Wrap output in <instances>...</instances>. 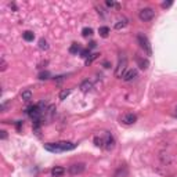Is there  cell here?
Returning <instances> with one entry per match:
<instances>
[{"instance_id":"6da1fadb","label":"cell","mask_w":177,"mask_h":177,"mask_svg":"<svg viewBox=\"0 0 177 177\" xmlns=\"http://www.w3.org/2000/svg\"><path fill=\"white\" fill-rule=\"evenodd\" d=\"M76 148V144L72 141H58V143H47L44 144V150L48 152H64V151H72Z\"/></svg>"},{"instance_id":"7a4b0ae2","label":"cell","mask_w":177,"mask_h":177,"mask_svg":"<svg viewBox=\"0 0 177 177\" xmlns=\"http://www.w3.org/2000/svg\"><path fill=\"white\" fill-rule=\"evenodd\" d=\"M137 40H138L140 47L145 51V54L151 55L152 54V48H151V43H150V40H148V37L145 36V35H143V33H138L137 35Z\"/></svg>"},{"instance_id":"3957f363","label":"cell","mask_w":177,"mask_h":177,"mask_svg":"<svg viewBox=\"0 0 177 177\" xmlns=\"http://www.w3.org/2000/svg\"><path fill=\"white\" fill-rule=\"evenodd\" d=\"M155 17V11L151 8V7H145V8L140 10V13H138V18L141 21H151L152 18Z\"/></svg>"},{"instance_id":"277c9868","label":"cell","mask_w":177,"mask_h":177,"mask_svg":"<svg viewBox=\"0 0 177 177\" xmlns=\"http://www.w3.org/2000/svg\"><path fill=\"white\" fill-rule=\"evenodd\" d=\"M102 138H104V148L105 150H113V147H115V138H113L112 134L105 131Z\"/></svg>"},{"instance_id":"5b68a950","label":"cell","mask_w":177,"mask_h":177,"mask_svg":"<svg viewBox=\"0 0 177 177\" xmlns=\"http://www.w3.org/2000/svg\"><path fill=\"white\" fill-rule=\"evenodd\" d=\"M85 169H86L85 163H74V165L69 166L68 172L71 176H76V174H80V173L85 172Z\"/></svg>"},{"instance_id":"8992f818","label":"cell","mask_w":177,"mask_h":177,"mask_svg":"<svg viewBox=\"0 0 177 177\" xmlns=\"http://www.w3.org/2000/svg\"><path fill=\"white\" fill-rule=\"evenodd\" d=\"M136 120H137V116L134 115V113H131V112H127V113H124V115L120 116V122H122L123 124H126V126L133 124Z\"/></svg>"},{"instance_id":"52a82bcc","label":"cell","mask_w":177,"mask_h":177,"mask_svg":"<svg viewBox=\"0 0 177 177\" xmlns=\"http://www.w3.org/2000/svg\"><path fill=\"white\" fill-rule=\"evenodd\" d=\"M136 78H137V69H134V68H130V69H127V71H124L122 75V79L124 82H130Z\"/></svg>"},{"instance_id":"ba28073f","label":"cell","mask_w":177,"mask_h":177,"mask_svg":"<svg viewBox=\"0 0 177 177\" xmlns=\"http://www.w3.org/2000/svg\"><path fill=\"white\" fill-rule=\"evenodd\" d=\"M126 64H127V61H126V58H120L119 60V64H118V68H116V71H115V75L116 76H122L123 75V71L126 69Z\"/></svg>"},{"instance_id":"9c48e42d","label":"cell","mask_w":177,"mask_h":177,"mask_svg":"<svg viewBox=\"0 0 177 177\" xmlns=\"http://www.w3.org/2000/svg\"><path fill=\"white\" fill-rule=\"evenodd\" d=\"M138 67H140L141 69H148V67H150V61L147 60V58H141V57H137L136 58Z\"/></svg>"},{"instance_id":"30bf717a","label":"cell","mask_w":177,"mask_h":177,"mask_svg":"<svg viewBox=\"0 0 177 177\" xmlns=\"http://www.w3.org/2000/svg\"><path fill=\"white\" fill-rule=\"evenodd\" d=\"M65 173V169L61 168V166H55V168L51 169V174H53L54 177H62Z\"/></svg>"},{"instance_id":"8fae6325","label":"cell","mask_w":177,"mask_h":177,"mask_svg":"<svg viewBox=\"0 0 177 177\" xmlns=\"http://www.w3.org/2000/svg\"><path fill=\"white\" fill-rule=\"evenodd\" d=\"M93 89V83L90 82V80H83L82 83H80V90L83 93H87V91H90V90Z\"/></svg>"},{"instance_id":"7c38bea8","label":"cell","mask_w":177,"mask_h":177,"mask_svg":"<svg viewBox=\"0 0 177 177\" xmlns=\"http://www.w3.org/2000/svg\"><path fill=\"white\" fill-rule=\"evenodd\" d=\"M21 97H22V100L25 102L30 101V100H32V91H30V90H24V91L21 93Z\"/></svg>"},{"instance_id":"4fadbf2b","label":"cell","mask_w":177,"mask_h":177,"mask_svg":"<svg viewBox=\"0 0 177 177\" xmlns=\"http://www.w3.org/2000/svg\"><path fill=\"white\" fill-rule=\"evenodd\" d=\"M126 25H127V19H126V18H122V19L118 21V22L115 24V26H113V28H115L116 30H120V29H123V28L126 26Z\"/></svg>"},{"instance_id":"5bb4252c","label":"cell","mask_w":177,"mask_h":177,"mask_svg":"<svg viewBox=\"0 0 177 177\" xmlns=\"http://www.w3.org/2000/svg\"><path fill=\"white\" fill-rule=\"evenodd\" d=\"M22 37H24V40H26V41H32L35 39V33L30 32V30H26V32L22 33Z\"/></svg>"},{"instance_id":"9a60e30c","label":"cell","mask_w":177,"mask_h":177,"mask_svg":"<svg viewBox=\"0 0 177 177\" xmlns=\"http://www.w3.org/2000/svg\"><path fill=\"white\" fill-rule=\"evenodd\" d=\"M98 33H100V36L101 37H107L109 35V28L108 26H101L98 29Z\"/></svg>"},{"instance_id":"2e32d148","label":"cell","mask_w":177,"mask_h":177,"mask_svg":"<svg viewBox=\"0 0 177 177\" xmlns=\"http://www.w3.org/2000/svg\"><path fill=\"white\" fill-rule=\"evenodd\" d=\"M69 94H71V89H64V90H61L60 91V96L58 97H60V100H65Z\"/></svg>"},{"instance_id":"e0dca14e","label":"cell","mask_w":177,"mask_h":177,"mask_svg":"<svg viewBox=\"0 0 177 177\" xmlns=\"http://www.w3.org/2000/svg\"><path fill=\"white\" fill-rule=\"evenodd\" d=\"M80 47H79V44H76V43H74L71 46V48H69V53L71 54H78V53H80Z\"/></svg>"},{"instance_id":"ac0fdd59","label":"cell","mask_w":177,"mask_h":177,"mask_svg":"<svg viewBox=\"0 0 177 177\" xmlns=\"http://www.w3.org/2000/svg\"><path fill=\"white\" fill-rule=\"evenodd\" d=\"M50 72H47V71H44V72H40L39 74V79L40 80H47V79H50Z\"/></svg>"},{"instance_id":"d6986e66","label":"cell","mask_w":177,"mask_h":177,"mask_svg":"<svg viewBox=\"0 0 177 177\" xmlns=\"http://www.w3.org/2000/svg\"><path fill=\"white\" fill-rule=\"evenodd\" d=\"M94 144L100 148H104V138L102 137H94Z\"/></svg>"},{"instance_id":"ffe728a7","label":"cell","mask_w":177,"mask_h":177,"mask_svg":"<svg viewBox=\"0 0 177 177\" xmlns=\"http://www.w3.org/2000/svg\"><path fill=\"white\" fill-rule=\"evenodd\" d=\"M39 48H41V50H47V48H48L47 40H44V39H40V40H39Z\"/></svg>"},{"instance_id":"44dd1931","label":"cell","mask_w":177,"mask_h":177,"mask_svg":"<svg viewBox=\"0 0 177 177\" xmlns=\"http://www.w3.org/2000/svg\"><path fill=\"white\" fill-rule=\"evenodd\" d=\"M82 35H83L85 37L91 36V35H93V29H91V28H85V29L82 30Z\"/></svg>"},{"instance_id":"7402d4cb","label":"cell","mask_w":177,"mask_h":177,"mask_svg":"<svg viewBox=\"0 0 177 177\" xmlns=\"http://www.w3.org/2000/svg\"><path fill=\"white\" fill-rule=\"evenodd\" d=\"M100 57V54H91V55H90V57L87 58V60H86V65H89V64H91V62L93 61H94L96 60V58H98Z\"/></svg>"},{"instance_id":"603a6c76","label":"cell","mask_w":177,"mask_h":177,"mask_svg":"<svg viewBox=\"0 0 177 177\" xmlns=\"http://www.w3.org/2000/svg\"><path fill=\"white\" fill-rule=\"evenodd\" d=\"M105 4L108 6V7H115V8H120V4H119V3H115V2H109V0H108V2L105 3Z\"/></svg>"},{"instance_id":"cb8c5ba5","label":"cell","mask_w":177,"mask_h":177,"mask_svg":"<svg viewBox=\"0 0 177 177\" xmlns=\"http://www.w3.org/2000/svg\"><path fill=\"white\" fill-rule=\"evenodd\" d=\"M7 69V62L4 61V58H2V60H0V71H6Z\"/></svg>"},{"instance_id":"d4e9b609","label":"cell","mask_w":177,"mask_h":177,"mask_svg":"<svg viewBox=\"0 0 177 177\" xmlns=\"http://www.w3.org/2000/svg\"><path fill=\"white\" fill-rule=\"evenodd\" d=\"M89 54H90L89 48H86V50H82L80 51V57H83V58H89Z\"/></svg>"},{"instance_id":"484cf974","label":"cell","mask_w":177,"mask_h":177,"mask_svg":"<svg viewBox=\"0 0 177 177\" xmlns=\"http://www.w3.org/2000/svg\"><path fill=\"white\" fill-rule=\"evenodd\" d=\"M0 138H2V140H6V138H7V131L6 130L0 131Z\"/></svg>"},{"instance_id":"4316f807","label":"cell","mask_w":177,"mask_h":177,"mask_svg":"<svg viewBox=\"0 0 177 177\" xmlns=\"http://www.w3.org/2000/svg\"><path fill=\"white\" fill-rule=\"evenodd\" d=\"M173 4V2H163L162 3V7H163V8H168V7H170Z\"/></svg>"},{"instance_id":"83f0119b","label":"cell","mask_w":177,"mask_h":177,"mask_svg":"<svg viewBox=\"0 0 177 177\" xmlns=\"http://www.w3.org/2000/svg\"><path fill=\"white\" fill-rule=\"evenodd\" d=\"M89 44H90V46L87 47V48H89V50H90V48H94V47H96V41H90V43H89Z\"/></svg>"}]
</instances>
